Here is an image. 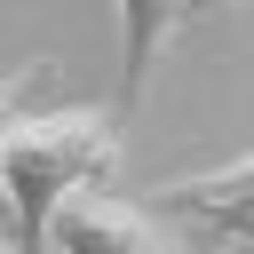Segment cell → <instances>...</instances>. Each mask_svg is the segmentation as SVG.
Instances as JSON below:
<instances>
[{"label":"cell","instance_id":"277c9868","mask_svg":"<svg viewBox=\"0 0 254 254\" xmlns=\"http://www.w3.org/2000/svg\"><path fill=\"white\" fill-rule=\"evenodd\" d=\"M167 198L198 206V214H222V222H254V151L230 159V167H206V175H175Z\"/></svg>","mask_w":254,"mask_h":254},{"label":"cell","instance_id":"6da1fadb","mask_svg":"<svg viewBox=\"0 0 254 254\" xmlns=\"http://www.w3.org/2000/svg\"><path fill=\"white\" fill-rule=\"evenodd\" d=\"M119 167V127L95 103H64V111H24L0 143V198L16 214V246L40 254L56 238V214L95 190Z\"/></svg>","mask_w":254,"mask_h":254},{"label":"cell","instance_id":"3957f363","mask_svg":"<svg viewBox=\"0 0 254 254\" xmlns=\"http://www.w3.org/2000/svg\"><path fill=\"white\" fill-rule=\"evenodd\" d=\"M190 16V0H119V40H127V64H119V95L135 103L151 87V64L159 48L175 40V24Z\"/></svg>","mask_w":254,"mask_h":254},{"label":"cell","instance_id":"5b68a950","mask_svg":"<svg viewBox=\"0 0 254 254\" xmlns=\"http://www.w3.org/2000/svg\"><path fill=\"white\" fill-rule=\"evenodd\" d=\"M32 79H40V64H16V71L0 79V143H8V127L24 119V87H32Z\"/></svg>","mask_w":254,"mask_h":254},{"label":"cell","instance_id":"ba28073f","mask_svg":"<svg viewBox=\"0 0 254 254\" xmlns=\"http://www.w3.org/2000/svg\"><path fill=\"white\" fill-rule=\"evenodd\" d=\"M238 230H254V222H238Z\"/></svg>","mask_w":254,"mask_h":254},{"label":"cell","instance_id":"7a4b0ae2","mask_svg":"<svg viewBox=\"0 0 254 254\" xmlns=\"http://www.w3.org/2000/svg\"><path fill=\"white\" fill-rule=\"evenodd\" d=\"M48 246H64V254H183V238L159 214H143L135 198H111V190H79L56 214Z\"/></svg>","mask_w":254,"mask_h":254},{"label":"cell","instance_id":"52a82bcc","mask_svg":"<svg viewBox=\"0 0 254 254\" xmlns=\"http://www.w3.org/2000/svg\"><path fill=\"white\" fill-rule=\"evenodd\" d=\"M0 254H24V246H8V238H0Z\"/></svg>","mask_w":254,"mask_h":254},{"label":"cell","instance_id":"8992f818","mask_svg":"<svg viewBox=\"0 0 254 254\" xmlns=\"http://www.w3.org/2000/svg\"><path fill=\"white\" fill-rule=\"evenodd\" d=\"M190 8H222V0H190Z\"/></svg>","mask_w":254,"mask_h":254}]
</instances>
